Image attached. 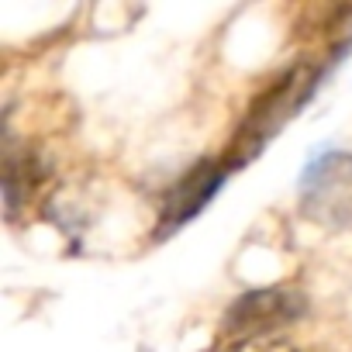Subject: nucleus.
Wrapping results in <instances>:
<instances>
[{
  "instance_id": "6",
  "label": "nucleus",
  "mask_w": 352,
  "mask_h": 352,
  "mask_svg": "<svg viewBox=\"0 0 352 352\" xmlns=\"http://www.w3.org/2000/svg\"><path fill=\"white\" fill-rule=\"evenodd\" d=\"M225 352H297L287 335H252V338H232Z\"/></svg>"
},
{
  "instance_id": "2",
  "label": "nucleus",
  "mask_w": 352,
  "mask_h": 352,
  "mask_svg": "<svg viewBox=\"0 0 352 352\" xmlns=\"http://www.w3.org/2000/svg\"><path fill=\"white\" fill-rule=\"evenodd\" d=\"M300 211L321 228L352 232V152H321L300 173Z\"/></svg>"
},
{
  "instance_id": "3",
  "label": "nucleus",
  "mask_w": 352,
  "mask_h": 352,
  "mask_svg": "<svg viewBox=\"0 0 352 352\" xmlns=\"http://www.w3.org/2000/svg\"><path fill=\"white\" fill-rule=\"evenodd\" d=\"M304 314V297L290 287H266L242 294L225 314L228 338H252V335H280L290 321Z\"/></svg>"
},
{
  "instance_id": "1",
  "label": "nucleus",
  "mask_w": 352,
  "mask_h": 352,
  "mask_svg": "<svg viewBox=\"0 0 352 352\" xmlns=\"http://www.w3.org/2000/svg\"><path fill=\"white\" fill-rule=\"evenodd\" d=\"M321 80V69L311 66V63H294L290 69H283L266 90L256 94V100L249 104L235 138H232V148L225 152L228 166L239 169L242 162H249L252 155H259V148L297 114V107L314 94Z\"/></svg>"
},
{
  "instance_id": "5",
  "label": "nucleus",
  "mask_w": 352,
  "mask_h": 352,
  "mask_svg": "<svg viewBox=\"0 0 352 352\" xmlns=\"http://www.w3.org/2000/svg\"><path fill=\"white\" fill-rule=\"evenodd\" d=\"M42 162L25 148V152H14L11 145H8V152H4V208H8V214L14 218V211H18V204L21 201H28L32 197V190L42 184Z\"/></svg>"
},
{
  "instance_id": "4",
  "label": "nucleus",
  "mask_w": 352,
  "mask_h": 352,
  "mask_svg": "<svg viewBox=\"0 0 352 352\" xmlns=\"http://www.w3.org/2000/svg\"><path fill=\"white\" fill-rule=\"evenodd\" d=\"M232 173L228 159H218V162H197L194 169H187L180 180H176L166 197H162V214H159V228H155V239L162 235H173L176 228H184L197 211L208 208V201L218 194V187L225 184V176Z\"/></svg>"
}]
</instances>
